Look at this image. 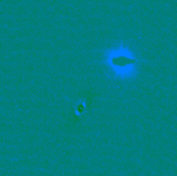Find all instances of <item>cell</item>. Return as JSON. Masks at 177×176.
<instances>
[{
  "mask_svg": "<svg viewBox=\"0 0 177 176\" xmlns=\"http://www.w3.org/2000/svg\"><path fill=\"white\" fill-rule=\"evenodd\" d=\"M113 62H114L115 64L122 65V64H126V63L134 62V61L133 60H128V58H123V57H121V58H115V59L113 60Z\"/></svg>",
  "mask_w": 177,
  "mask_h": 176,
  "instance_id": "obj_1",
  "label": "cell"
}]
</instances>
